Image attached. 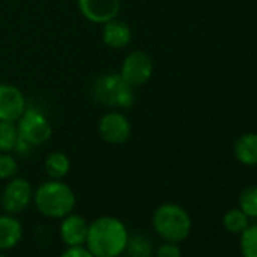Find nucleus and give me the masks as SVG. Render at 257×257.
Instances as JSON below:
<instances>
[{"instance_id": "1", "label": "nucleus", "mask_w": 257, "mask_h": 257, "mask_svg": "<svg viewBox=\"0 0 257 257\" xmlns=\"http://www.w3.org/2000/svg\"><path fill=\"white\" fill-rule=\"evenodd\" d=\"M125 224L110 215H101L89 222L85 246L94 257H119L125 252L128 242Z\"/></svg>"}, {"instance_id": "5", "label": "nucleus", "mask_w": 257, "mask_h": 257, "mask_svg": "<svg viewBox=\"0 0 257 257\" xmlns=\"http://www.w3.org/2000/svg\"><path fill=\"white\" fill-rule=\"evenodd\" d=\"M16 124H17L20 140L26 141L32 147L46 144L53 134L49 118L37 107L28 106Z\"/></svg>"}, {"instance_id": "12", "label": "nucleus", "mask_w": 257, "mask_h": 257, "mask_svg": "<svg viewBox=\"0 0 257 257\" xmlns=\"http://www.w3.org/2000/svg\"><path fill=\"white\" fill-rule=\"evenodd\" d=\"M101 40L104 46L113 50H122L132 41V29L118 17L101 25Z\"/></svg>"}, {"instance_id": "18", "label": "nucleus", "mask_w": 257, "mask_h": 257, "mask_svg": "<svg viewBox=\"0 0 257 257\" xmlns=\"http://www.w3.org/2000/svg\"><path fill=\"white\" fill-rule=\"evenodd\" d=\"M248 219L249 218L240 209H230L228 212H225L222 218V225L227 231L237 234V233H242L249 225Z\"/></svg>"}, {"instance_id": "13", "label": "nucleus", "mask_w": 257, "mask_h": 257, "mask_svg": "<svg viewBox=\"0 0 257 257\" xmlns=\"http://www.w3.org/2000/svg\"><path fill=\"white\" fill-rule=\"evenodd\" d=\"M25 234L22 221L16 215L0 213V252L16 248Z\"/></svg>"}, {"instance_id": "23", "label": "nucleus", "mask_w": 257, "mask_h": 257, "mask_svg": "<svg viewBox=\"0 0 257 257\" xmlns=\"http://www.w3.org/2000/svg\"><path fill=\"white\" fill-rule=\"evenodd\" d=\"M59 257H94V255L85 245H77V246H67Z\"/></svg>"}, {"instance_id": "24", "label": "nucleus", "mask_w": 257, "mask_h": 257, "mask_svg": "<svg viewBox=\"0 0 257 257\" xmlns=\"http://www.w3.org/2000/svg\"><path fill=\"white\" fill-rule=\"evenodd\" d=\"M0 257H8V255L5 252H0Z\"/></svg>"}, {"instance_id": "4", "label": "nucleus", "mask_w": 257, "mask_h": 257, "mask_svg": "<svg viewBox=\"0 0 257 257\" xmlns=\"http://www.w3.org/2000/svg\"><path fill=\"white\" fill-rule=\"evenodd\" d=\"M91 92L94 100L106 107L128 109L135 104V88L115 71L97 76L92 82Z\"/></svg>"}, {"instance_id": "11", "label": "nucleus", "mask_w": 257, "mask_h": 257, "mask_svg": "<svg viewBox=\"0 0 257 257\" xmlns=\"http://www.w3.org/2000/svg\"><path fill=\"white\" fill-rule=\"evenodd\" d=\"M88 228H89V221H86L85 216L71 212L61 219L59 237L65 243V246L85 245Z\"/></svg>"}, {"instance_id": "10", "label": "nucleus", "mask_w": 257, "mask_h": 257, "mask_svg": "<svg viewBox=\"0 0 257 257\" xmlns=\"http://www.w3.org/2000/svg\"><path fill=\"white\" fill-rule=\"evenodd\" d=\"M26 107V97L19 86L0 83V121L17 122Z\"/></svg>"}, {"instance_id": "21", "label": "nucleus", "mask_w": 257, "mask_h": 257, "mask_svg": "<svg viewBox=\"0 0 257 257\" xmlns=\"http://www.w3.org/2000/svg\"><path fill=\"white\" fill-rule=\"evenodd\" d=\"M19 173V162L13 153L0 152V180H10Z\"/></svg>"}, {"instance_id": "3", "label": "nucleus", "mask_w": 257, "mask_h": 257, "mask_svg": "<svg viewBox=\"0 0 257 257\" xmlns=\"http://www.w3.org/2000/svg\"><path fill=\"white\" fill-rule=\"evenodd\" d=\"M155 233L167 242H183L192 230V219L185 207L176 203L158 206L152 216Z\"/></svg>"}, {"instance_id": "9", "label": "nucleus", "mask_w": 257, "mask_h": 257, "mask_svg": "<svg viewBox=\"0 0 257 257\" xmlns=\"http://www.w3.org/2000/svg\"><path fill=\"white\" fill-rule=\"evenodd\" d=\"M77 8L83 19L94 25H104L118 17L121 0H77Z\"/></svg>"}, {"instance_id": "6", "label": "nucleus", "mask_w": 257, "mask_h": 257, "mask_svg": "<svg viewBox=\"0 0 257 257\" xmlns=\"http://www.w3.org/2000/svg\"><path fill=\"white\" fill-rule=\"evenodd\" d=\"M34 201V188L31 182L25 177H13L7 180L5 188L0 194V207L5 213L20 215Z\"/></svg>"}, {"instance_id": "8", "label": "nucleus", "mask_w": 257, "mask_h": 257, "mask_svg": "<svg viewBox=\"0 0 257 257\" xmlns=\"http://www.w3.org/2000/svg\"><path fill=\"white\" fill-rule=\"evenodd\" d=\"M98 135L110 146H121L132 135V124L119 110H109L101 115L97 124Z\"/></svg>"}, {"instance_id": "15", "label": "nucleus", "mask_w": 257, "mask_h": 257, "mask_svg": "<svg viewBox=\"0 0 257 257\" xmlns=\"http://www.w3.org/2000/svg\"><path fill=\"white\" fill-rule=\"evenodd\" d=\"M44 170L49 179L62 180L64 177H67V174L71 170V161L62 152H52L47 155L44 161Z\"/></svg>"}, {"instance_id": "2", "label": "nucleus", "mask_w": 257, "mask_h": 257, "mask_svg": "<svg viewBox=\"0 0 257 257\" xmlns=\"http://www.w3.org/2000/svg\"><path fill=\"white\" fill-rule=\"evenodd\" d=\"M32 203L43 216L50 219H62L68 213L74 212L76 194L65 182L49 179L34 189Z\"/></svg>"}, {"instance_id": "14", "label": "nucleus", "mask_w": 257, "mask_h": 257, "mask_svg": "<svg viewBox=\"0 0 257 257\" xmlns=\"http://www.w3.org/2000/svg\"><path fill=\"white\" fill-rule=\"evenodd\" d=\"M234 156L243 165H257V134L240 135L234 143Z\"/></svg>"}, {"instance_id": "16", "label": "nucleus", "mask_w": 257, "mask_h": 257, "mask_svg": "<svg viewBox=\"0 0 257 257\" xmlns=\"http://www.w3.org/2000/svg\"><path fill=\"white\" fill-rule=\"evenodd\" d=\"M19 131L17 124L11 121H0V152L2 153H14L16 146L19 143Z\"/></svg>"}, {"instance_id": "17", "label": "nucleus", "mask_w": 257, "mask_h": 257, "mask_svg": "<svg viewBox=\"0 0 257 257\" xmlns=\"http://www.w3.org/2000/svg\"><path fill=\"white\" fill-rule=\"evenodd\" d=\"M125 252L131 257H152L155 254V248L147 236L135 234V236H128Z\"/></svg>"}, {"instance_id": "7", "label": "nucleus", "mask_w": 257, "mask_h": 257, "mask_svg": "<svg viewBox=\"0 0 257 257\" xmlns=\"http://www.w3.org/2000/svg\"><path fill=\"white\" fill-rule=\"evenodd\" d=\"M153 70V59L149 53L144 50H132L125 55L119 68V74L132 88H138L152 79Z\"/></svg>"}, {"instance_id": "20", "label": "nucleus", "mask_w": 257, "mask_h": 257, "mask_svg": "<svg viewBox=\"0 0 257 257\" xmlns=\"http://www.w3.org/2000/svg\"><path fill=\"white\" fill-rule=\"evenodd\" d=\"M239 246L243 257H257V224L248 225L240 233Z\"/></svg>"}, {"instance_id": "22", "label": "nucleus", "mask_w": 257, "mask_h": 257, "mask_svg": "<svg viewBox=\"0 0 257 257\" xmlns=\"http://www.w3.org/2000/svg\"><path fill=\"white\" fill-rule=\"evenodd\" d=\"M153 255L155 257H183L179 243H176V242H167V240H164L155 249V254Z\"/></svg>"}, {"instance_id": "19", "label": "nucleus", "mask_w": 257, "mask_h": 257, "mask_svg": "<svg viewBox=\"0 0 257 257\" xmlns=\"http://www.w3.org/2000/svg\"><path fill=\"white\" fill-rule=\"evenodd\" d=\"M239 209L248 218H257V186H246L239 194Z\"/></svg>"}]
</instances>
